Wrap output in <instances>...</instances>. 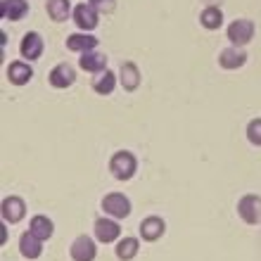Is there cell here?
Masks as SVG:
<instances>
[{
	"label": "cell",
	"mask_w": 261,
	"mask_h": 261,
	"mask_svg": "<svg viewBox=\"0 0 261 261\" xmlns=\"http://www.w3.org/2000/svg\"><path fill=\"white\" fill-rule=\"evenodd\" d=\"M110 171H112V176H114L117 180H130L133 176H136V171H138L136 154L128 152V150L114 152L112 159H110Z\"/></svg>",
	"instance_id": "6da1fadb"
},
{
	"label": "cell",
	"mask_w": 261,
	"mask_h": 261,
	"mask_svg": "<svg viewBox=\"0 0 261 261\" xmlns=\"http://www.w3.org/2000/svg\"><path fill=\"white\" fill-rule=\"evenodd\" d=\"M254 21L252 19H235L228 24V41H230V45H235V48H245L252 38H254Z\"/></svg>",
	"instance_id": "7a4b0ae2"
},
{
	"label": "cell",
	"mask_w": 261,
	"mask_h": 261,
	"mask_svg": "<svg viewBox=\"0 0 261 261\" xmlns=\"http://www.w3.org/2000/svg\"><path fill=\"white\" fill-rule=\"evenodd\" d=\"M95 240L102 242V245H112V242H119L121 240V226H119L117 219H112V216H100L95 219Z\"/></svg>",
	"instance_id": "3957f363"
},
{
	"label": "cell",
	"mask_w": 261,
	"mask_h": 261,
	"mask_svg": "<svg viewBox=\"0 0 261 261\" xmlns=\"http://www.w3.org/2000/svg\"><path fill=\"white\" fill-rule=\"evenodd\" d=\"M238 216L247 226H259L261 223V197L259 195H242L238 202Z\"/></svg>",
	"instance_id": "277c9868"
},
{
	"label": "cell",
	"mask_w": 261,
	"mask_h": 261,
	"mask_svg": "<svg viewBox=\"0 0 261 261\" xmlns=\"http://www.w3.org/2000/svg\"><path fill=\"white\" fill-rule=\"evenodd\" d=\"M130 209H133L130 199L124 193H110L102 197V212L112 219H126V216H130Z\"/></svg>",
	"instance_id": "5b68a950"
},
{
	"label": "cell",
	"mask_w": 261,
	"mask_h": 261,
	"mask_svg": "<svg viewBox=\"0 0 261 261\" xmlns=\"http://www.w3.org/2000/svg\"><path fill=\"white\" fill-rule=\"evenodd\" d=\"M71 17H74V24L81 31H93V29H97V24H100V12H97L95 7L90 5V3H81V5L74 7V12H71Z\"/></svg>",
	"instance_id": "8992f818"
},
{
	"label": "cell",
	"mask_w": 261,
	"mask_h": 261,
	"mask_svg": "<svg viewBox=\"0 0 261 261\" xmlns=\"http://www.w3.org/2000/svg\"><path fill=\"white\" fill-rule=\"evenodd\" d=\"M69 254L74 261H95L97 259V245L90 235H79L71 247H69Z\"/></svg>",
	"instance_id": "52a82bcc"
},
{
	"label": "cell",
	"mask_w": 261,
	"mask_h": 261,
	"mask_svg": "<svg viewBox=\"0 0 261 261\" xmlns=\"http://www.w3.org/2000/svg\"><path fill=\"white\" fill-rule=\"evenodd\" d=\"M43 48H45V43H43V36L38 34V31H29V34H24V38H21V43H19V53L27 62L41 60Z\"/></svg>",
	"instance_id": "ba28073f"
},
{
	"label": "cell",
	"mask_w": 261,
	"mask_h": 261,
	"mask_svg": "<svg viewBox=\"0 0 261 261\" xmlns=\"http://www.w3.org/2000/svg\"><path fill=\"white\" fill-rule=\"evenodd\" d=\"M0 214H3V221H5V223H19V221L27 216V202L21 197H17V195H10V197L3 199Z\"/></svg>",
	"instance_id": "9c48e42d"
},
{
	"label": "cell",
	"mask_w": 261,
	"mask_h": 261,
	"mask_svg": "<svg viewBox=\"0 0 261 261\" xmlns=\"http://www.w3.org/2000/svg\"><path fill=\"white\" fill-rule=\"evenodd\" d=\"M48 81H50L53 88H60V90L69 88V86H74V81H76V69L69 62H60V64H55V67L50 69Z\"/></svg>",
	"instance_id": "30bf717a"
},
{
	"label": "cell",
	"mask_w": 261,
	"mask_h": 261,
	"mask_svg": "<svg viewBox=\"0 0 261 261\" xmlns=\"http://www.w3.org/2000/svg\"><path fill=\"white\" fill-rule=\"evenodd\" d=\"M5 74H7V81L12 86H27L34 79V69H31V64L27 60H17V62H10Z\"/></svg>",
	"instance_id": "8fae6325"
},
{
	"label": "cell",
	"mask_w": 261,
	"mask_h": 261,
	"mask_svg": "<svg viewBox=\"0 0 261 261\" xmlns=\"http://www.w3.org/2000/svg\"><path fill=\"white\" fill-rule=\"evenodd\" d=\"M140 238L145 242H157L162 235L166 233V223L164 219H159V216H147V219L140 221Z\"/></svg>",
	"instance_id": "7c38bea8"
},
{
	"label": "cell",
	"mask_w": 261,
	"mask_h": 261,
	"mask_svg": "<svg viewBox=\"0 0 261 261\" xmlns=\"http://www.w3.org/2000/svg\"><path fill=\"white\" fill-rule=\"evenodd\" d=\"M64 45H67V50H71V53H79V55H83V53H90V50L97 48V38H95V36H90L88 31H81V34L67 36Z\"/></svg>",
	"instance_id": "4fadbf2b"
},
{
	"label": "cell",
	"mask_w": 261,
	"mask_h": 261,
	"mask_svg": "<svg viewBox=\"0 0 261 261\" xmlns=\"http://www.w3.org/2000/svg\"><path fill=\"white\" fill-rule=\"evenodd\" d=\"M140 81H143V76H140V69H138L136 62L121 64V69H119V83H121V88L133 93V90L140 88Z\"/></svg>",
	"instance_id": "5bb4252c"
},
{
	"label": "cell",
	"mask_w": 261,
	"mask_h": 261,
	"mask_svg": "<svg viewBox=\"0 0 261 261\" xmlns=\"http://www.w3.org/2000/svg\"><path fill=\"white\" fill-rule=\"evenodd\" d=\"M29 14L27 0H0V17L7 21H19Z\"/></svg>",
	"instance_id": "9a60e30c"
},
{
	"label": "cell",
	"mask_w": 261,
	"mask_h": 261,
	"mask_svg": "<svg viewBox=\"0 0 261 261\" xmlns=\"http://www.w3.org/2000/svg\"><path fill=\"white\" fill-rule=\"evenodd\" d=\"M107 62H110V57L105 55V53H95V50H90V53H83L79 57V67L83 71H88V74H100L107 69Z\"/></svg>",
	"instance_id": "2e32d148"
},
{
	"label": "cell",
	"mask_w": 261,
	"mask_h": 261,
	"mask_svg": "<svg viewBox=\"0 0 261 261\" xmlns=\"http://www.w3.org/2000/svg\"><path fill=\"white\" fill-rule=\"evenodd\" d=\"M119 83V76L112 71V69H105V71H100V74L93 76V90H95L97 95H112L114 93V88H117Z\"/></svg>",
	"instance_id": "e0dca14e"
},
{
	"label": "cell",
	"mask_w": 261,
	"mask_h": 261,
	"mask_svg": "<svg viewBox=\"0 0 261 261\" xmlns=\"http://www.w3.org/2000/svg\"><path fill=\"white\" fill-rule=\"evenodd\" d=\"M245 62H247V53H245L242 48H235V45L221 50V55H219V64L223 69H228V71L245 67Z\"/></svg>",
	"instance_id": "ac0fdd59"
},
{
	"label": "cell",
	"mask_w": 261,
	"mask_h": 261,
	"mask_svg": "<svg viewBox=\"0 0 261 261\" xmlns=\"http://www.w3.org/2000/svg\"><path fill=\"white\" fill-rule=\"evenodd\" d=\"M19 252L24 259H38V256L43 254V240H38L31 230H27V233H21L19 238Z\"/></svg>",
	"instance_id": "d6986e66"
},
{
	"label": "cell",
	"mask_w": 261,
	"mask_h": 261,
	"mask_svg": "<svg viewBox=\"0 0 261 261\" xmlns=\"http://www.w3.org/2000/svg\"><path fill=\"white\" fill-rule=\"evenodd\" d=\"M45 12L55 24H62L71 14V3L69 0H45Z\"/></svg>",
	"instance_id": "ffe728a7"
},
{
	"label": "cell",
	"mask_w": 261,
	"mask_h": 261,
	"mask_svg": "<svg viewBox=\"0 0 261 261\" xmlns=\"http://www.w3.org/2000/svg\"><path fill=\"white\" fill-rule=\"evenodd\" d=\"M29 230L38 238V240H50L53 238V233H55V226H53V221L48 219V216H43V214H36L34 219H31V223H29Z\"/></svg>",
	"instance_id": "44dd1931"
},
{
	"label": "cell",
	"mask_w": 261,
	"mask_h": 261,
	"mask_svg": "<svg viewBox=\"0 0 261 261\" xmlns=\"http://www.w3.org/2000/svg\"><path fill=\"white\" fill-rule=\"evenodd\" d=\"M138 252H140V240L138 238H121L114 247V254H117L119 261H130L136 259Z\"/></svg>",
	"instance_id": "7402d4cb"
},
{
	"label": "cell",
	"mask_w": 261,
	"mask_h": 261,
	"mask_svg": "<svg viewBox=\"0 0 261 261\" xmlns=\"http://www.w3.org/2000/svg\"><path fill=\"white\" fill-rule=\"evenodd\" d=\"M199 24L204 29H209V31H216V29L223 27V12H221V7L216 5H209L202 10V14H199Z\"/></svg>",
	"instance_id": "603a6c76"
},
{
	"label": "cell",
	"mask_w": 261,
	"mask_h": 261,
	"mask_svg": "<svg viewBox=\"0 0 261 261\" xmlns=\"http://www.w3.org/2000/svg\"><path fill=\"white\" fill-rule=\"evenodd\" d=\"M247 140L254 145V147H261V117L252 119L247 124Z\"/></svg>",
	"instance_id": "cb8c5ba5"
},
{
	"label": "cell",
	"mask_w": 261,
	"mask_h": 261,
	"mask_svg": "<svg viewBox=\"0 0 261 261\" xmlns=\"http://www.w3.org/2000/svg\"><path fill=\"white\" fill-rule=\"evenodd\" d=\"M88 3L95 7L100 14H102V12H112V10H114V0H88Z\"/></svg>",
	"instance_id": "d4e9b609"
}]
</instances>
